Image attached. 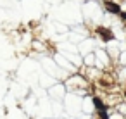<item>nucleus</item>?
Returning a JSON list of instances; mask_svg holds the SVG:
<instances>
[{"instance_id":"2","label":"nucleus","mask_w":126,"mask_h":119,"mask_svg":"<svg viewBox=\"0 0 126 119\" xmlns=\"http://www.w3.org/2000/svg\"><path fill=\"white\" fill-rule=\"evenodd\" d=\"M105 7H107V11H109V12H112V14H121L119 5H117V4H114V2H105Z\"/></svg>"},{"instance_id":"1","label":"nucleus","mask_w":126,"mask_h":119,"mask_svg":"<svg viewBox=\"0 0 126 119\" xmlns=\"http://www.w3.org/2000/svg\"><path fill=\"white\" fill-rule=\"evenodd\" d=\"M97 33H98L105 42H110V40H112V36H114V35H112V31H109L107 28H98V30H97Z\"/></svg>"},{"instance_id":"4","label":"nucleus","mask_w":126,"mask_h":119,"mask_svg":"<svg viewBox=\"0 0 126 119\" xmlns=\"http://www.w3.org/2000/svg\"><path fill=\"white\" fill-rule=\"evenodd\" d=\"M98 116H100L102 119H107V112H105V109H104V110H98Z\"/></svg>"},{"instance_id":"3","label":"nucleus","mask_w":126,"mask_h":119,"mask_svg":"<svg viewBox=\"0 0 126 119\" xmlns=\"http://www.w3.org/2000/svg\"><path fill=\"white\" fill-rule=\"evenodd\" d=\"M93 105H95L98 110H104V109H105V107H104V102H102L98 97H95V98H93Z\"/></svg>"},{"instance_id":"6","label":"nucleus","mask_w":126,"mask_h":119,"mask_svg":"<svg viewBox=\"0 0 126 119\" xmlns=\"http://www.w3.org/2000/svg\"><path fill=\"white\" fill-rule=\"evenodd\" d=\"M124 97H126V91H124Z\"/></svg>"},{"instance_id":"5","label":"nucleus","mask_w":126,"mask_h":119,"mask_svg":"<svg viewBox=\"0 0 126 119\" xmlns=\"http://www.w3.org/2000/svg\"><path fill=\"white\" fill-rule=\"evenodd\" d=\"M121 16H123V17H124V19H126V12H121Z\"/></svg>"}]
</instances>
